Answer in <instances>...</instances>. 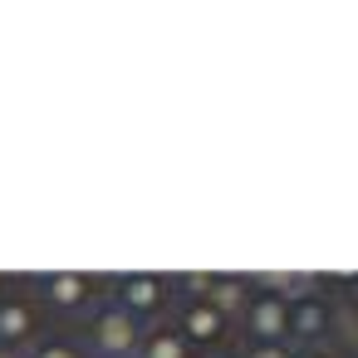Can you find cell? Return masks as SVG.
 Returning <instances> with one entry per match:
<instances>
[{
  "label": "cell",
  "mask_w": 358,
  "mask_h": 358,
  "mask_svg": "<svg viewBox=\"0 0 358 358\" xmlns=\"http://www.w3.org/2000/svg\"><path fill=\"white\" fill-rule=\"evenodd\" d=\"M89 338H94V348H99L103 358H133V353H138V338H143V324H138L123 304H108V309L94 314Z\"/></svg>",
  "instance_id": "6da1fadb"
},
{
  "label": "cell",
  "mask_w": 358,
  "mask_h": 358,
  "mask_svg": "<svg viewBox=\"0 0 358 358\" xmlns=\"http://www.w3.org/2000/svg\"><path fill=\"white\" fill-rule=\"evenodd\" d=\"M241 324L250 334V343H289V304L270 289L250 294L241 309Z\"/></svg>",
  "instance_id": "7a4b0ae2"
},
{
  "label": "cell",
  "mask_w": 358,
  "mask_h": 358,
  "mask_svg": "<svg viewBox=\"0 0 358 358\" xmlns=\"http://www.w3.org/2000/svg\"><path fill=\"white\" fill-rule=\"evenodd\" d=\"M329 309H334V299H319V294L289 304V338H294V348H319L329 338Z\"/></svg>",
  "instance_id": "3957f363"
},
{
  "label": "cell",
  "mask_w": 358,
  "mask_h": 358,
  "mask_svg": "<svg viewBox=\"0 0 358 358\" xmlns=\"http://www.w3.org/2000/svg\"><path fill=\"white\" fill-rule=\"evenodd\" d=\"M177 334H182L187 343H221V338H226V314L211 309L206 299H192V304L182 309V319H177Z\"/></svg>",
  "instance_id": "277c9868"
},
{
  "label": "cell",
  "mask_w": 358,
  "mask_h": 358,
  "mask_svg": "<svg viewBox=\"0 0 358 358\" xmlns=\"http://www.w3.org/2000/svg\"><path fill=\"white\" fill-rule=\"evenodd\" d=\"M162 299H167V285H162L157 275H133V280L118 285V304H123L133 319H138V314H157Z\"/></svg>",
  "instance_id": "5b68a950"
},
{
  "label": "cell",
  "mask_w": 358,
  "mask_h": 358,
  "mask_svg": "<svg viewBox=\"0 0 358 358\" xmlns=\"http://www.w3.org/2000/svg\"><path fill=\"white\" fill-rule=\"evenodd\" d=\"M133 358H192V343H187L172 324H152V329H143Z\"/></svg>",
  "instance_id": "8992f818"
},
{
  "label": "cell",
  "mask_w": 358,
  "mask_h": 358,
  "mask_svg": "<svg viewBox=\"0 0 358 358\" xmlns=\"http://www.w3.org/2000/svg\"><path fill=\"white\" fill-rule=\"evenodd\" d=\"M201 299L231 319V314H241V309H245V299H250V285H245V280H236V275H211Z\"/></svg>",
  "instance_id": "52a82bcc"
},
{
  "label": "cell",
  "mask_w": 358,
  "mask_h": 358,
  "mask_svg": "<svg viewBox=\"0 0 358 358\" xmlns=\"http://www.w3.org/2000/svg\"><path fill=\"white\" fill-rule=\"evenodd\" d=\"M35 338V309L30 304H0V348H20Z\"/></svg>",
  "instance_id": "ba28073f"
},
{
  "label": "cell",
  "mask_w": 358,
  "mask_h": 358,
  "mask_svg": "<svg viewBox=\"0 0 358 358\" xmlns=\"http://www.w3.org/2000/svg\"><path fill=\"white\" fill-rule=\"evenodd\" d=\"M45 294H50L55 309H79V304L94 294V285H89L84 275H55V280L45 285Z\"/></svg>",
  "instance_id": "9c48e42d"
},
{
  "label": "cell",
  "mask_w": 358,
  "mask_h": 358,
  "mask_svg": "<svg viewBox=\"0 0 358 358\" xmlns=\"http://www.w3.org/2000/svg\"><path fill=\"white\" fill-rule=\"evenodd\" d=\"M329 338L338 348H353L358 353V309L353 304H334L329 309Z\"/></svg>",
  "instance_id": "30bf717a"
},
{
  "label": "cell",
  "mask_w": 358,
  "mask_h": 358,
  "mask_svg": "<svg viewBox=\"0 0 358 358\" xmlns=\"http://www.w3.org/2000/svg\"><path fill=\"white\" fill-rule=\"evenodd\" d=\"M30 358H84V353H79L74 343H64V338H50V343H40Z\"/></svg>",
  "instance_id": "8fae6325"
},
{
  "label": "cell",
  "mask_w": 358,
  "mask_h": 358,
  "mask_svg": "<svg viewBox=\"0 0 358 358\" xmlns=\"http://www.w3.org/2000/svg\"><path fill=\"white\" fill-rule=\"evenodd\" d=\"M245 358H289V348L285 343H250Z\"/></svg>",
  "instance_id": "7c38bea8"
},
{
  "label": "cell",
  "mask_w": 358,
  "mask_h": 358,
  "mask_svg": "<svg viewBox=\"0 0 358 358\" xmlns=\"http://www.w3.org/2000/svg\"><path fill=\"white\" fill-rule=\"evenodd\" d=\"M289 358H329L324 348H289Z\"/></svg>",
  "instance_id": "4fadbf2b"
},
{
  "label": "cell",
  "mask_w": 358,
  "mask_h": 358,
  "mask_svg": "<svg viewBox=\"0 0 358 358\" xmlns=\"http://www.w3.org/2000/svg\"><path fill=\"white\" fill-rule=\"evenodd\" d=\"M0 358H20V353H15V348H0Z\"/></svg>",
  "instance_id": "5bb4252c"
},
{
  "label": "cell",
  "mask_w": 358,
  "mask_h": 358,
  "mask_svg": "<svg viewBox=\"0 0 358 358\" xmlns=\"http://www.w3.org/2000/svg\"><path fill=\"white\" fill-rule=\"evenodd\" d=\"M231 358H245V353H231Z\"/></svg>",
  "instance_id": "9a60e30c"
}]
</instances>
